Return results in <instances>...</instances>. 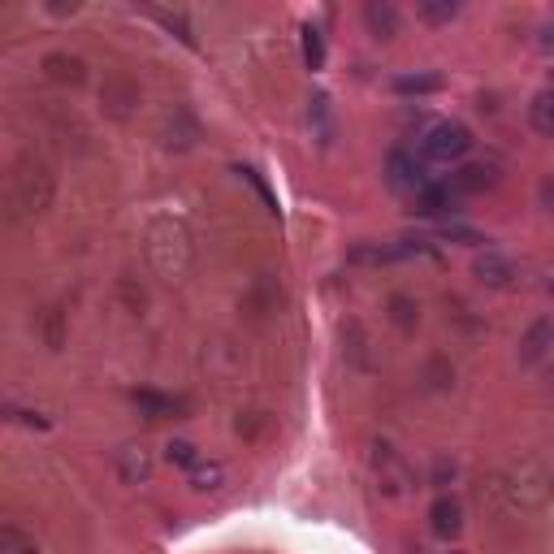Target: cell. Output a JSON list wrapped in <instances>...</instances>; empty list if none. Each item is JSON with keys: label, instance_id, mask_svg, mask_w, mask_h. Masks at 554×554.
<instances>
[{"label": "cell", "instance_id": "obj_32", "mask_svg": "<svg viewBox=\"0 0 554 554\" xmlns=\"http://www.w3.org/2000/svg\"><path fill=\"white\" fill-rule=\"evenodd\" d=\"M48 9L57 13V18H65V13H78V0H52Z\"/></svg>", "mask_w": 554, "mask_h": 554}, {"label": "cell", "instance_id": "obj_3", "mask_svg": "<svg viewBox=\"0 0 554 554\" xmlns=\"http://www.w3.org/2000/svg\"><path fill=\"white\" fill-rule=\"evenodd\" d=\"M503 477H507V494H511V507L516 511H542L554 498V468L542 455H524Z\"/></svg>", "mask_w": 554, "mask_h": 554}, {"label": "cell", "instance_id": "obj_23", "mask_svg": "<svg viewBox=\"0 0 554 554\" xmlns=\"http://www.w3.org/2000/svg\"><path fill=\"white\" fill-rule=\"evenodd\" d=\"M303 61H308V70H325V35H321V26H303Z\"/></svg>", "mask_w": 554, "mask_h": 554}, {"label": "cell", "instance_id": "obj_18", "mask_svg": "<svg viewBox=\"0 0 554 554\" xmlns=\"http://www.w3.org/2000/svg\"><path fill=\"white\" fill-rule=\"evenodd\" d=\"M386 316H390L394 329H403V334H416L420 329V303L412 295H403V290L386 299Z\"/></svg>", "mask_w": 554, "mask_h": 554}, {"label": "cell", "instance_id": "obj_28", "mask_svg": "<svg viewBox=\"0 0 554 554\" xmlns=\"http://www.w3.org/2000/svg\"><path fill=\"white\" fill-rule=\"evenodd\" d=\"M165 455H169V464H178V468H187V472H191L195 464H200V451H195L191 442H182V438H178V442H169V446H165Z\"/></svg>", "mask_w": 554, "mask_h": 554}, {"label": "cell", "instance_id": "obj_17", "mask_svg": "<svg viewBox=\"0 0 554 554\" xmlns=\"http://www.w3.org/2000/svg\"><path fill=\"white\" fill-rule=\"evenodd\" d=\"M308 122H312L316 143H321V148H329V143H334V113H329V96H325V91H312Z\"/></svg>", "mask_w": 554, "mask_h": 554}, {"label": "cell", "instance_id": "obj_13", "mask_svg": "<svg viewBox=\"0 0 554 554\" xmlns=\"http://www.w3.org/2000/svg\"><path fill=\"white\" fill-rule=\"evenodd\" d=\"M455 208V195L446 191V182H425L416 195H412V213L420 217H442V213H451Z\"/></svg>", "mask_w": 554, "mask_h": 554}, {"label": "cell", "instance_id": "obj_9", "mask_svg": "<svg viewBox=\"0 0 554 554\" xmlns=\"http://www.w3.org/2000/svg\"><path fill=\"white\" fill-rule=\"evenodd\" d=\"M550 347H554V321H533L529 329H524V338H520V347H516V360L524 364V368H533V364H542L546 355H550Z\"/></svg>", "mask_w": 554, "mask_h": 554}, {"label": "cell", "instance_id": "obj_15", "mask_svg": "<svg viewBox=\"0 0 554 554\" xmlns=\"http://www.w3.org/2000/svg\"><path fill=\"white\" fill-rule=\"evenodd\" d=\"M117 472H122L126 485H143L152 477V455L143 451V446H122V451H117Z\"/></svg>", "mask_w": 554, "mask_h": 554}, {"label": "cell", "instance_id": "obj_29", "mask_svg": "<svg viewBox=\"0 0 554 554\" xmlns=\"http://www.w3.org/2000/svg\"><path fill=\"white\" fill-rule=\"evenodd\" d=\"M239 174H243V178H247V182H252V187H256V191H260V200H265V204H269V213H277V200H273L269 182H265V178H260V174H256V169H239Z\"/></svg>", "mask_w": 554, "mask_h": 554}, {"label": "cell", "instance_id": "obj_33", "mask_svg": "<svg viewBox=\"0 0 554 554\" xmlns=\"http://www.w3.org/2000/svg\"><path fill=\"white\" fill-rule=\"evenodd\" d=\"M537 44H542L546 52H554V18H550V22L542 26V39H537Z\"/></svg>", "mask_w": 554, "mask_h": 554}, {"label": "cell", "instance_id": "obj_14", "mask_svg": "<svg viewBox=\"0 0 554 554\" xmlns=\"http://www.w3.org/2000/svg\"><path fill=\"white\" fill-rule=\"evenodd\" d=\"M477 498H481V507L490 511V516H507V511H516V507H511V494H507V477H503V472H490V477H481Z\"/></svg>", "mask_w": 554, "mask_h": 554}, {"label": "cell", "instance_id": "obj_25", "mask_svg": "<svg viewBox=\"0 0 554 554\" xmlns=\"http://www.w3.org/2000/svg\"><path fill=\"white\" fill-rule=\"evenodd\" d=\"M152 18L161 22L165 31H174V35H178V39H182V44H187V48L195 44V35H191V22L182 18V13H169V9H152Z\"/></svg>", "mask_w": 554, "mask_h": 554}, {"label": "cell", "instance_id": "obj_8", "mask_svg": "<svg viewBox=\"0 0 554 554\" xmlns=\"http://www.w3.org/2000/svg\"><path fill=\"white\" fill-rule=\"evenodd\" d=\"M39 70H44V78L57 87H83L87 83V61L74 57V52H48V57L39 61Z\"/></svg>", "mask_w": 554, "mask_h": 554}, {"label": "cell", "instance_id": "obj_10", "mask_svg": "<svg viewBox=\"0 0 554 554\" xmlns=\"http://www.w3.org/2000/svg\"><path fill=\"white\" fill-rule=\"evenodd\" d=\"M429 529H433V537H442V542H451V537L464 533V507H459V498H451V494L433 498Z\"/></svg>", "mask_w": 554, "mask_h": 554}, {"label": "cell", "instance_id": "obj_2", "mask_svg": "<svg viewBox=\"0 0 554 554\" xmlns=\"http://www.w3.org/2000/svg\"><path fill=\"white\" fill-rule=\"evenodd\" d=\"M143 243H148V265L161 277H169V282H174V277H187L191 260H195V239L178 217H156Z\"/></svg>", "mask_w": 554, "mask_h": 554}, {"label": "cell", "instance_id": "obj_35", "mask_svg": "<svg viewBox=\"0 0 554 554\" xmlns=\"http://www.w3.org/2000/svg\"><path fill=\"white\" fill-rule=\"evenodd\" d=\"M451 554H459V550H451Z\"/></svg>", "mask_w": 554, "mask_h": 554}, {"label": "cell", "instance_id": "obj_7", "mask_svg": "<svg viewBox=\"0 0 554 554\" xmlns=\"http://www.w3.org/2000/svg\"><path fill=\"white\" fill-rule=\"evenodd\" d=\"M386 182L399 195H416L420 187H425V169H420V161L412 152H403V148H394L386 156Z\"/></svg>", "mask_w": 554, "mask_h": 554}, {"label": "cell", "instance_id": "obj_1", "mask_svg": "<svg viewBox=\"0 0 554 554\" xmlns=\"http://www.w3.org/2000/svg\"><path fill=\"white\" fill-rule=\"evenodd\" d=\"M52 200H57V174L44 156L22 152L18 161L9 165V213L13 217H44Z\"/></svg>", "mask_w": 554, "mask_h": 554}, {"label": "cell", "instance_id": "obj_5", "mask_svg": "<svg viewBox=\"0 0 554 554\" xmlns=\"http://www.w3.org/2000/svg\"><path fill=\"white\" fill-rule=\"evenodd\" d=\"M368 468H373L377 485H381V490H386L390 498H403L407 490H412V481H416L412 468H407V459L394 451L390 442H381V438L368 446Z\"/></svg>", "mask_w": 554, "mask_h": 554}, {"label": "cell", "instance_id": "obj_31", "mask_svg": "<svg viewBox=\"0 0 554 554\" xmlns=\"http://www.w3.org/2000/svg\"><path fill=\"white\" fill-rule=\"evenodd\" d=\"M0 546H5V554H22L26 546H22V533L13 529V524H5V529H0Z\"/></svg>", "mask_w": 554, "mask_h": 554}, {"label": "cell", "instance_id": "obj_22", "mask_svg": "<svg viewBox=\"0 0 554 554\" xmlns=\"http://www.w3.org/2000/svg\"><path fill=\"white\" fill-rule=\"evenodd\" d=\"M394 91L399 96H429V91H442V74H403L394 78Z\"/></svg>", "mask_w": 554, "mask_h": 554}, {"label": "cell", "instance_id": "obj_34", "mask_svg": "<svg viewBox=\"0 0 554 554\" xmlns=\"http://www.w3.org/2000/svg\"><path fill=\"white\" fill-rule=\"evenodd\" d=\"M22 554H35V546H26V550H22Z\"/></svg>", "mask_w": 554, "mask_h": 554}, {"label": "cell", "instance_id": "obj_19", "mask_svg": "<svg viewBox=\"0 0 554 554\" xmlns=\"http://www.w3.org/2000/svg\"><path fill=\"white\" fill-rule=\"evenodd\" d=\"M472 273H477L485 286H511V277H516V269H511V260H507V256H498V252L477 256V265H472Z\"/></svg>", "mask_w": 554, "mask_h": 554}, {"label": "cell", "instance_id": "obj_16", "mask_svg": "<svg viewBox=\"0 0 554 554\" xmlns=\"http://www.w3.org/2000/svg\"><path fill=\"white\" fill-rule=\"evenodd\" d=\"M135 403H139V412L148 420H165V416L187 412V403H182V399H174V394H156V390H135Z\"/></svg>", "mask_w": 554, "mask_h": 554}, {"label": "cell", "instance_id": "obj_12", "mask_svg": "<svg viewBox=\"0 0 554 554\" xmlns=\"http://www.w3.org/2000/svg\"><path fill=\"white\" fill-rule=\"evenodd\" d=\"M364 26H368V35H373V39H394L403 31V18H399V9H394L390 0H368V5H364Z\"/></svg>", "mask_w": 554, "mask_h": 554}, {"label": "cell", "instance_id": "obj_20", "mask_svg": "<svg viewBox=\"0 0 554 554\" xmlns=\"http://www.w3.org/2000/svg\"><path fill=\"white\" fill-rule=\"evenodd\" d=\"M529 122H533L537 135L554 139V91H537L533 104H529Z\"/></svg>", "mask_w": 554, "mask_h": 554}, {"label": "cell", "instance_id": "obj_27", "mask_svg": "<svg viewBox=\"0 0 554 554\" xmlns=\"http://www.w3.org/2000/svg\"><path fill=\"white\" fill-rule=\"evenodd\" d=\"M221 481H226V472H221V464H204V459H200V464L191 468V485H195V490H217Z\"/></svg>", "mask_w": 554, "mask_h": 554}, {"label": "cell", "instance_id": "obj_11", "mask_svg": "<svg viewBox=\"0 0 554 554\" xmlns=\"http://www.w3.org/2000/svg\"><path fill=\"white\" fill-rule=\"evenodd\" d=\"M494 182H498V169L494 165H464V169H455V174L446 178V191H451L455 200H464V195L490 191Z\"/></svg>", "mask_w": 554, "mask_h": 554}, {"label": "cell", "instance_id": "obj_30", "mask_svg": "<svg viewBox=\"0 0 554 554\" xmlns=\"http://www.w3.org/2000/svg\"><path fill=\"white\" fill-rule=\"evenodd\" d=\"M451 477H455V459H446V455L433 459V477H429V481H433V485H446Z\"/></svg>", "mask_w": 554, "mask_h": 554}, {"label": "cell", "instance_id": "obj_4", "mask_svg": "<svg viewBox=\"0 0 554 554\" xmlns=\"http://www.w3.org/2000/svg\"><path fill=\"white\" fill-rule=\"evenodd\" d=\"M468 152H472V130L464 122H433L425 135H420V156H425V161L451 165V161H464Z\"/></svg>", "mask_w": 554, "mask_h": 554}, {"label": "cell", "instance_id": "obj_24", "mask_svg": "<svg viewBox=\"0 0 554 554\" xmlns=\"http://www.w3.org/2000/svg\"><path fill=\"white\" fill-rule=\"evenodd\" d=\"M416 13H420L425 22L442 26V22H451V18H455L459 5H455V0H416Z\"/></svg>", "mask_w": 554, "mask_h": 554}, {"label": "cell", "instance_id": "obj_26", "mask_svg": "<svg viewBox=\"0 0 554 554\" xmlns=\"http://www.w3.org/2000/svg\"><path fill=\"white\" fill-rule=\"evenodd\" d=\"M44 342H48V351H61V342H65V312L61 308L44 312Z\"/></svg>", "mask_w": 554, "mask_h": 554}, {"label": "cell", "instance_id": "obj_6", "mask_svg": "<svg viewBox=\"0 0 554 554\" xmlns=\"http://www.w3.org/2000/svg\"><path fill=\"white\" fill-rule=\"evenodd\" d=\"M139 96H143V91H139V83H135L130 74H109V78H104V87H100V104H104V113L117 117V122L135 113Z\"/></svg>", "mask_w": 554, "mask_h": 554}, {"label": "cell", "instance_id": "obj_21", "mask_svg": "<svg viewBox=\"0 0 554 554\" xmlns=\"http://www.w3.org/2000/svg\"><path fill=\"white\" fill-rule=\"evenodd\" d=\"M420 377H425L429 390H451V386H455V364L446 360V355H429V360H425V373H420Z\"/></svg>", "mask_w": 554, "mask_h": 554}]
</instances>
